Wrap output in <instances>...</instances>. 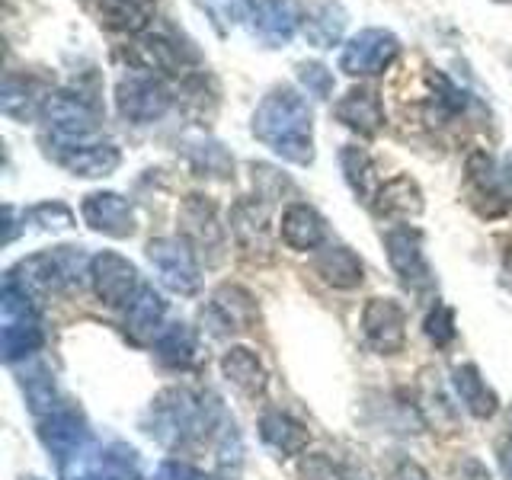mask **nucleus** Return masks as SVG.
Listing matches in <instances>:
<instances>
[{
    "label": "nucleus",
    "mask_w": 512,
    "mask_h": 480,
    "mask_svg": "<svg viewBox=\"0 0 512 480\" xmlns=\"http://www.w3.org/2000/svg\"><path fill=\"white\" fill-rule=\"evenodd\" d=\"M26 480H39V477H26Z\"/></svg>",
    "instance_id": "48"
},
{
    "label": "nucleus",
    "mask_w": 512,
    "mask_h": 480,
    "mask_svg": "<svg viewBox=\"0 0 512 480\" xmlns=\"http://www.w3.org/2000/svg\"><path fill=\"white\" fill-rule=\"evenodd\" d=\"M71 480H109V477L100 474V471H93V474H80V477H71Z\"/></svg>",
    "instance_id": "46"
},
{
    "label": "nucleus",
    "mask_w": 512,
    "mask_h": 480,
    "mask_svg": "<svg viewBox=\"0 0 512 480\" xmlns=\"http://www.w3.org/2000/svg\"><path fill=\"white\" fill-rule=\"evenodd\" d=\"M455 480H493V477H490V471L484 468V464L474 461V458H468V461H461V464H458Z\"/></svg>",
    "instance_id": "42"
},
{
    "label": "nucleus",
    "mask_w": 512,
    "mask_h": 480,
    "mask_svg": "<svg viewBox=\"0 0 512 480\" xmlns=\"http://www.w3.org/2000/svg\"><path fill=\"white\" fill-rule=\"evenodd\" d=\"M189 160H192V167H196L202 176H218V180L231 176V170H234L231 154L224 151L221 144H215V141H196V144H189Z\"/></svg>",
    "instance_id": "35"
},
{
    "label": "nucleus",
    "mask_w": 512,
    "mask_h": 480,
    "mask_svg": "<svg viewBox=\"0 0 512 480\" xmlns=\"http://www.w3.org/2000/svg\"><path fill=\"white\" fill-rule=\"evenodd\" d=\"M372 208L381 218H413L423 212V192L416 186V180L400 173L378 189Z\"/></svg>",
    "instance_id": "26"
},
{
    "label": "nucleus",
    "mask_w": 512,
    "mask_h": 480,
    "mask_svg": "<svg viewBox=\"0 0 512 480\" xmlns=\"http://www.w3.org/2000/svg\"><path fill=\"white\" fill-rule=\"evenodd\" d=\"M180 224L186 240L196 250L212 253V260H218L224 250V228L218 221V208L208 196H186L180 208Z\"/></svg>",
    "instance_id": "16"
},
{
    "label": "nucleus",
    "mask_w": 512,
    "mask_h": 480,
    "mask_svg": "<svg viewBox=\"0 0 512 480\" xmlns=\"http://www.w3.org/2000/svg\"><path fill=\"white\" fill-rule=\"evenodd\" d=\"M228 416L212 394H192L186 388L164 391L151 407V436L170 448L202 442L208 432H221Z\"/></svg>",
    "instance_id": "2"
},
{
    "label": "nucleus",
    "mask_w": 512,
    "mask_h": 480,
    "mask_svg": "<svg viewBox=\"0 0 512 480\" xmlns=\"http://www.w3.org/2000/svg\"><path fill=\"white\" fill-rule=\"evenodd\" d=\"M80 215L90 224L93 231H100L106 237H132L135 234V212L132 202L119 192H90L80 205Z\"/></svg>",
    "instance_id": "17"
},
{
    "label": "nucleus",
    "mask_w": 512,
    "mask_h": 480,
    "mask_svg": "<svg viewBox=\"0 0 512 480\" xmlns=\"http://www.w3.org/2000/svg\"><path fill=\"white\" fill-rule=\"evenodd\" d=\"M157 359L170 368H189L199 359V343L189 324H170L157 336Z\"/></svg>",
    "instance_id": "33"
},
{
    "label": "nucleus",
    "mask_w": 512,
    "mask_h": 480,
    "mask_svg": "<svg viewBox=\"0 0 512 480\" xmlns=\"http://www.w3.org/2000/svg\"><path fill=\"white\" fill-rule=\"evenodd\" d=\"M23 221H32L42 231H68L74 228V212L61 202H42L23 212Z\"/></svg>",
    "instance_id": "36"
},
{
    "label": "nucleus",
    "mask_w": 512,
    "mask_h": 480,
    "mask_svg": "<svg viewBox=\"0 0 512 480\" xmlns=\"http://www.w3.org/2000/svg\"><path fill=\"white\" fill-rule=\"evenodd\" d=\"M260 436L279 455H301L308 448V429L282 410H269L260 416Z\"/></svg>",
    "instance_id": "30"
},
{
    "label": "nucleus",
    "mask_w": 512,
    "mask_h": 480,
    "mask_svg": "<svg viewBox=\"0 0 512 480\" xmlns=\"http://www.w3.org/2000/svg\"><path fill=\"white\" fill-rule=\"evenodd\" d=\"M42 324L36 314L32 295L16 282L13 272H7L4 292H0V349L7 362H20L32 356L42 346Z\"/></svg>",
    "instance_id": "4"
},
{
    "label": "nucleus",
    "mask_w": 512,
    "mask_h": 480,
    "mask_svg": "<svg viewBox=\"0 0 512 480\" xmlns=\"http://www.w3.org/2000/svg\"><path fill=\"white\" fill-rule=\"evenodd\" d=\"M279 234L292 250H314L327 240V221L308 202H292L282 212Z\"/></svg>",
    "instance_id": "21"
},
{
    "label": "nucleus",
    "mask_w": 512,
    "mask_h": 480,
    "mask_svg": "<svg viewBox=\"0 0 512 480\" xmlns=\"http://www.w3.org/2000/svg\"><path fill=\"white\" fill-rule=\"evenodd\" d=\"M253 135L288 164L308 167L314 160V112L292 87H272L263 96L253 112Z\"/></svg>",
    "instance_id": "1"
},
{
    "label": "nucleus",
    "mask_w": 512,
    "mask_h": 480,
    "mask_svg": "<svg viewBox=\"0 0 512 480\" xmlns=\"http://www.w3.org/2000/svg\"><path fill=\"white\" fill-rule=\"evenodd\" d=\"M90 285H93L96 298H100L103 304H109V308H125L141 288L138 269L128 263L122 253H112V250H103V253L93 256Z\"/></svg>",
    "instance_id": "11"
},
{
    "label": "nucleus",
    "mask_w": 512,
    "mask_h": 480,
    "mask_svg": "<svg viewBox=\"0 0 512 480\" xmlns=\"http://www.w3.org/2000/svg\"><path fill=\"white\" fill-rule=\"evenodd\" d=\"M496 455H500V468L506 474V480H512V436H506L500 442V448H496Z\"/></svg>",
    "instance_id": "43"
},
{
    "label": "nucleus",
    "mask_w": 512,
    "mask_h": 480,
    "mask_svg": "<svg viewBox=\"0 0 512 480\" xmlns=\"http://www.w3.org/2000/svg\"><path fill=\"white\" fill-rule=\"evenodd\" d=\"M154 480H205V474L192 468V464H183V461H164L157 468Z\"/></svg>",
    "instance_id": "40"
},
{
    "label": "nucleus",
    "mask_w": 512,
    "mask_h": 480,
    "mask_svg": "<svg viewBox=\"0 0 512 480\" xmlns=\"http://www.w3.org/2000/svg\"><path fill=\"white\" fill-rule=\"evenodd\" d=\"M132 61L141 64V71H160V74H180L186 68L183 48L167 36H141L132 45Z\"/></svg>",
    "instance_id": "28"
},
{
    "label": "nucleus",
    "mask_w": 512,
    "mask_h": 480,
    "mask_svg": "<svg viewBox=\"0 0 512 480\" xmlns=\"http://www.w3.org/2000/svg\"><path fill=\"white\" fill-rule=\"evenodd\" d=\"M96 10L109 29L128 36H141L154 23V0H100Z\"/></svg>",
    "instance_id": "29"
},
{
    "label": "nucleus",
    "mask_w": 512,
    "mask_h": 480,
    "mask_svg": "<svg viewBox=\"0 0 512 480\" xmlns=\"http://www.w3.org/2000/svg\"><path fill=\"white\" fill-rule=\"evenodd\" d=\"M52 157L58 164L84 180H100L122 164V151L112 141L90 138V141H71V144H52Z\"/></svg>",
    "instance_id": "13"
},
{
    "label": "nucleus",
    "mask_w": 512,
    "mask_h": 480,
    "mask_svg": "<svg viewBox=\"0 0 512 480\" xmlns=\"http://www.w3.org/2000/svg\"><path fill=\"white\" fill-rule=\"evenodd\" d=\"M400 55V39L391 29H362L356 32L340 55V71L349 77H375L388 71Z\"/></svg>",
    "instance_id": "8"
},
{
    "label": "nucleus",
    "mask_w": 512,
    "mask_h": 480,
    "mask_svg": "<svg viewBox=\"0 0 512 480\" xmlns=\"http://www.w3.org/2000/svg\"><path fill=\"white\" fill-rule=\"evenodd\" d=\"M496 4H512V0H496Z\"/></svg>",
    "instance_id": "47"
},
{
    "label": "nucleus",
    "mask_w": 512,
    "mask_h": 480,
    "mask_svg": "<svg viewBox=\"0 0 512 480\" xmlns=\"http://www.w3.org/2000/svg\"><path fill=\"white\" fill-rule=\"evenodd\" d=\"M250 36L266 48H282L304 26L298 0H260L250 16Z\"/></svg>",
    "instance_id": "14"
},
{
    "label": "nucleus",
    "mask_w": 512,
    "mask_h": 480,
    "mask_svg": "<svg viewBox=\"0 0 512 480\" xmlns=\"http://www.w3.org/2000/svg\"><path fill=\"white\" fill-rule=\"evenodd\" d=\"M148 260L164 288L176 295H196L202 285V269L196 250L186 237H157L148 244Z\"/></svg>",
    "instance_id": "6"
},
{
    "label": "nucleus",
    "mask_w": 512,
    "mask_h": 480,
    "mask_svg": "<svg viewBox=\"0 0 512 480\" xmlns=\"http://www.w3.org/2000/svg\"><path fill=\"white\" fill-rule=\"evenodd\" d=\"M298 80L317 100H330L333 96V71L320 61H301L298 64Z\"/></svg>",
    "instance_id": "37"
},
{
    "label": "nucleus",
    "mask_w": 512,
    "mask_h": 480,
    "mask_svg": "<svg viewBox=\"0 0 512 480\" xmlns=\"http://www.w3.org/2000/svg\"><path fill=\"white\" fill-rule=\"evenodd\" d=\"M333 116L340 119L346 128H352V132H359L365 138H372L381 132L384 125V106L378 100L375 90L368 87H352L340 103L333 106Z\"/></svg>",
    "instance_id": "20"
},
{
    "label": "nucleus",
    "mask_w": 512,
    "mask_h": 480,
    "mask_svg": "<svg viewBox=\"0 0 512 480\" xmlns=\"http://www.w3.org/2000/svg\"><path fill=\"white\" fill-rule=\"evenodd\" d=\"M45 100H48V93L29 77L7 74L4 84H0V109H4V116H10V119L29 122V119L42 116Z\"/></svg>",
    "instance_id": "23"
},
{
    "label": "nucleus",
    "mask_w": 512,
    "mask_h": 480,
    "mask_svg": "<svg viewBox=\"0 0 512 480\" xmlns=\"http://www.w3.org/2000/svg\"><path fill=\"white\" fill-rule=\"evenodd\" d=\"M426 333H429V340L436 343V346L452 343L455 340V314H452V308L436 304L432 314L426 317Z\"/></svg>",
    "instance_id": "38"
},
{
    "label": "nucleus",
    "mask_w": 512,
    "mask_h": 480,
    "mask_svg": "<svg viewBox=\"0 0 512 480\" xmlns=\"http://www.w3.org/2000/svg\"><path fill=\"white\" fill-rule=\"evenodd\" d=\"M391 480H432L426 468H420L416 461L404 458V461H397L394 464V471H391Z\"/></svg>",
    "instance_id": "41"
},
{
    "label": "nucleus",
    "mask_w": 512,
    "mask_h": 480,
    "mask_svg": "<svg viewBox=\"0 0 512 480\" xmlns=\"http://www.w3.org/2000/svg\"><path fill=\"white\" fill-rule=\"evenodd\" d=\"M346 23H349V16L340 0H324V4H314L308 13H304L301 32L314 48H333L343 39Z\"/></svg>",
    "instance_id": "25"
},
{
    "label": "nucleus",
    "mask_w": 512,
    "mask_h": 480,
    "mask_svg": "<svg viewBox=\"0 0 512 480\" xmlns=\"http://www.w3.org/2000/svg\"><path fill=\"white\" fill-rule=\"evenodd\" d=\"M173 106L170 87L151 71H132L116 84V109L119 116L135 125H151L167 116Z\"/></svg>",
    "instance_id": "5"
},
{
    "label": "nucleus",
    "mask_w": 512,
    "mask_h": 480,
    "mask_svg": "<svg viewBox=\"0 0 512 480\" xmlns=\"http://www.w3.org/2000/svg\"><path fill=\"white\" fill-rule=\"evenodd\" d=\"M39 436H42L48 452H52V458L58 461L61 474H68L71 464H77L80 458L87 455V448H90L87 423L80 420V413L74 407H68V404L58 407L55 413L42 416Z\"/></svg>",
    "instance_id": "9"
},
{
    "label": "nucleus",
    "mask_w": 512,
    "mask_h": 480,
    "mask_svg": "<svg viewBox=\"0 0 512 480\" xmlns=\"http://www.w3.org/2000/svg\"><path fill=\"white\" fill-rule=\"evenodd\" d=\"M503 276H506V282L512 285V250L506 253V263H503Z\"/></svg>",
    "instance_id": "45"
},
{
    "label": "nucleus",
    "mask_w": 512,
    "mask_h": 480,
    "mask_svg": "<svg viewBox=\"0 0 512 480\" xmlns=\"http://www.w3.org/2000/svg\"><path fill=\"white\" fill-rule=\"evenodd\" d=\"M42 119H45L48 135H52V144L90 141L96 135V112L68 90L48 93Z\"/></svg>",
    "instance_id": "10"
},
{
    "label": "nucleus",
    "mask_w": 512,
    "mask_h": 480,
    "mask_svg": "<svg viewBox=\"0 0 512 480\" xmlns=\"http://www.w3.org/2000/svg\"><path fill=\"white\" fill-rule=\"evenodd\" d=\"M420 109L429 125H445L471 109V93L461 90L448 74L429 71L423 84V96H420Z\"/></svg>",
    "instance_id": "18"
},
{
    "label": "nucleus",
    "mask_w": 512,
    "mask_h": 480,
    "mask_svg": "<svg viewBox=\"0 0 512 480\" xmlns=\"http://www.w3.org/2000/svg\"><path fill=\"white\" fill-rule=\"evenodd\" d=\"M90 263L80 247H58L48 253H36L20 263V269H10L29 295H58L80 288V282L90 279Z\"/></svg>",
    "instance_id": "3"
},
{
    "label": "nucleus",
    "mask_w": 512,
    "mask_h": 480,
    "mask_svg": "<svg viewBox=\"0 0 512 480\" xmlns=\"http://www.w3.org/2000/svg\"><path fill=\"white\" fill-rule=\"evenodd\" d=\"M452 384H455V391L461 397L464 410H468L471 416H477V420H490V416L496 413V407H500V400H496L493 388L484 378H480V372H477L474 365L455 368Z\"/></svg>",
    "instance_id": "31"
},
{
    "label": "nucleus",
    "mask_w": 512,
    "mask_h": 480,
    "mask_svg": "<svg viewBox=\"0 0 512 480\" xmlns=\"http://www.w3.org/2000/svg\"><path fill=\"white\" fill-rule=\"evenodd\" d=\"M164 314L167 301L160 298V292H154V285H141L135 298L125 304V327L138 343H148L164 333Z\"/></svg>",
    "instance_id": "22"
},
{
    "label": "nucleus",
    "mask_w": 512,
    "mask_h": 480,
    "mask_svg": "<svg viewBox=\"0 0 512 480\" xmlns=\"http://www.w3.org/2000/svg\"><path fill=\"white\" fill-rule=\"evenodd\" d=\"M314 269H317V276L324 279L327 285L343 288V292L362 285V276H365L362 260L349 247H343V244H330V247L320 250L317 260H314Z\"/></svg>",
    "instance_id": "24"
},
{
    "label": "nucleus",
    "mask_w": 512,
    "mask_h": 480,
    "mask_svg": "<svg viewBox=\"0 0 512 480\" xmlns=\"http://www.w3.org/2000/svg\"><path fill=\"white\" fill-rule=\"evenodd\" d=\"M205 10V16L212 20L218 32H231L240 23H250V16L260 0H196Z\"/></svg>",
    "instance_id": "34"
},
{
    "label": "nucleus",
    "mask_w": 512,
    "mask_h": 480,
    "mask_svg": "<svg viewBox=\"0 0 512 480\" xmlns=\"http://www.w3.org/2000/svg\"><path fill=\"white\" fill-rule=\"evenodd\" d=\"M221 372L240 394H247V397L263 394V388H266V368L260 359H256V352L247 346H234V349L224 352Z\"/></svg>",
    "instance_id": "27"
},
{
    "label": "nucleus",
    "mask_w": 512,
    "mask_h": 480,
    "mask_svg": "<svg viewBox=\"0 0 512 480\" xmlns=\"http://www.w3.org/2000/svg\"><path fill=\"white\" fill-rule=\"evenodd\" d=\"M362 336L381 356H394L407 343V311L394 298H372L362 311Z\"/></svg>",
    "instance_id": "12"
},
{
    "label": "nucleus",
    "mask_w": 512,
    "mask_h": 480,
    "mask_svg": "<svg viewBox=\"0 0 512 480\" xmlns=\"http://www.w3.org/2000/svg\"><path fill=\"white\" fill-rule=\"evenodd\" d=\"M500 176H503V186H506V192L512 196V154H509V157H503V164H500Z\"/></svg>",
    "instance_id": "44"
},
{
    "label": "nucleus",
    "mask_w": 512,
    "mask_h": 480,
    "mask_svg": "<svg viewBox=\"0 0 512 480\" xmlns=\"http://www.w3.org/2000/svg\"><path fill=\"white\" fill-rule=\"evenodd\" d=\"M384 250H388L391 269L397 272L400 282H404L410 292L423 295V292H432V288H436V276H432V266L423 250V237L416 228H407V224L391 228L384 234Z\"/></svg>",
    "instance_id": "7"
},
{
    "label": "nucleus",
    "mask_w": 512,
    "mask_h": 480,
    "mask_svg": "<svg viewBox=\"0 0 512 480\" xmlns=\"http://www.w3.org/2000/svg\"><path fill=\"white\" fill-rule=\"evenodd\" d=\"M269 205L260 196L240 199L231 208V234L244 253H266L269 250Z\"/></svg>",
    "instance_id": "19"
},
{
    "label": "nucleus",
    "mask_w": 512,
    "mask_h": 480,
    "mask_svg": "<svg viewBox=\"0 0 512 480\" xmlns=\"http://www.w3.org/2000/svg\"><path fill=\"white\" fill-rule=\"evenodd\" d=\"M304 480H343V474L333 468V461L327 455H311L301 468Z\"/></svg>",
    "instance_id": "39"
},
{
    "label": "nucleus",
    "mask_w": 512,
    "mask_h": 480,
    "mask_svg": "<svg viewBox=\"0 0 512 480\" xmlns=\"http://www.w3.org/2000/svg\"><path fill=\"white\" fill-rule=\"evenodd\" d=\"M205 327L212 333H240L256 324V301L237 285H221L202 311Z\"/></svg>",
    "instance_id": "15"
},
{
    "label": "nucleus",
    "mask_w": 512,
    "mask_h": 480,
    "mask_svg": "<svg viewBox=\"0 0 512 480\" xmlns=\"http://www.w3.org/2000/svg\"><path fill=\"white\" fill-rule=\"evenodd\" d=\"M340 164H343L349 189L356 192V196L365 205H372L375 196H378V189L384 183L378 180V167H375V160L368 157V151L365 148H356V144H349V148H343V154H340Z\"/></svg>",
    "instance_id": "32"
}]
</instances>
